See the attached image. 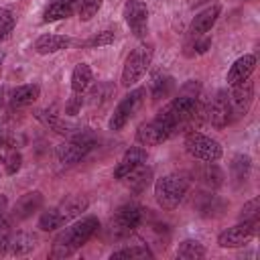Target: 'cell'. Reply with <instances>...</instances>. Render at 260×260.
I'll return each instance as SVG.
<instances>
[{"label": "cell", "mask_w": 260, "mask_h": 260, "mask_svg": "<svg viewBox=\"0 0 260 260\" xmlns=\"http://www.w3.org/2000/svg\"><path fill=\"white\" fill-rule=\"evenodd\" d=\"M4 39H6V37H4V35H0V43H2V41H4Z\"/></svg>", "instance_id": "39"}, {"label": "cell", "mask_w": 260, "mask_h": 260, "mask_svg": "<svg viewBox=\"0 0 260 260\" xmlns=\"http://www.w3.org/2000/svg\"><path fill=\"white\" fill-rule=\"evenodd\" d=\"M254 69H256V57L254 55L248 53V55L238 57L232 63L230 71H228V85H236V83H240L244 79H250V75L254 73Z\"/></svg>", "instance_id": "16"}, {"label": "cell", "mask_w": 260, "mask_h": 260, "mask_svg": "<svg viewBox=\"0 0 260 260\" xmlns=\"http://www.w3.org/2000/svg\"><path fill=\"white\" fill-rule=\"evenodd\" d=\"M185 150L203 162H215L221 158V146L211 136H205L197 130H191L185 134Z\"/></svg>", "instance_id": "5"}, {"label": "cell", "mask_w": 260, "mask_h": 260, "mask_svg": "<svg viewBox=\"0 0 260 260\" xmlns=\"http://www.w3.org/2000/svg\"><path fill=\"white\" fill-rule=\"evenodd\" d=\"M41 205H43V195H41L39 191L26 193V195H22V197L14 203L12 217H14V219H26V217H30L35 211H39Z\"/></svg>", "instance_id": "18"}, {"label": "cell", "mask_w": 260, "mask_h": 260, "mask_svg": "<svg viewBox=\"0 0 260 260\" xmlns=\"http://www.w3.org/2000/svg\"><path fill=\"white\" fill-rule=\"evenodd\" d=\"M219 12H221V6L219 4H211V6L203 8L199 14H195V18L189 24V37L197 39V37H203L205 32H209L211 26L215 24V20L219 18Z\"/></svg>", "instance_id": "14"}, {"label": "cell", "mask_w": 260, "mask_h": 260, "mask_svg": "<svg viewBox=\"0 0 260 260\" xmlns=\"http://www.w3.org/2000/svg\"><path fill=\"white\" fill-rule=\"evenodd\" d=\"M175 89V81L171 75H160L156 73L150 81V93H152V100H160V98H169L171 91Z\"/></svg>", "instance_id": "24"}, {"label": "cell", "mask_w": 260, "mask_h": 260, "mask_svg": "<svg viewBox=\"0 0 260 260\" xmlns=\"http://www.w3.org/2000/svg\"><path fill=\"white\" fill-rule=\"evenodd\" d=\"M232 175H234V179H236L238 183L246 181L248 175H250V156L238 154V156L234 158V162H232Z\"/></svg>", "instance_id": "28"}, {"label": "cell", "mask_w": 260, "mask_h": 260, "mask_svg": "<svg viewBox=\"0 0 260 260\" xmlns=\"http://www.w3.org/2000/svg\"><path fill=\"white\" fill-rule=\"evenodd\" d=\"M201 2H205V0H193V4H201Z\"/></svg>", "instance_id": "38"}, {"label": "cell", "mask_w": 260, "mask_h": 260, "mask_svg": "<svg viewBox=\"0 0 260 260\" xmlns=\"http://www.w3.org/2000/svg\"><path fill=\"white\" fill-rule=\"evenodd\" d=\"M91 148H93V138H91V134L79 130V132L73 134L67 142H63V144L57 146V158H59L63 165H75V162H79Z\"/></svg>", "instance_id": "7"}, {"label": "cell", "mask_w": 260, "mask_h": 260, "mask_svg": "<svg viewBox=\"0 0 260 260\" xmlns=\"http://www.w3.org/2000/svg\"><path fill=\"white\" fill-rule=\"evenodd\" d=\"M124 18L136 39H144L148 32V8L140 0H128L124 4Z\"/></svg>", "instance_id": "13"}, {"label": "cell", "mask_w": 260, "mask_h": 260, "mask_svg": "<svg viewBox=\"0 0 260 260\" xmlns=\"http://www.w3.org/2000/svg\"><path fill=\"white\" fill-rule=\"evenodd\" d=\"M81 104H83V93H71V98H69V104H67L65 112H67L69 116H75V114L79 112Z\"/></svg>", "instance_id": "36"}, {"label": "cell", "mask_w": 260, "mask_h": 260, "mask_svg": "<svg viewBox=\"0 0 260 260\" xmlns=\"http://www.w3.org/2000/svg\"><path fill=\"white\" fill-rule=\"evenodd\" d=\"M258 213H260V197H254V199H250V201L242 207L240 217H242L244 221H258Z\"/></svg>", "instance_id": "31"}, {"label": "cell", "mask_w": 260, "mask_h": 260, "mask_svg": "<svg viewBox=\"0 0 260 260\" xmlns=\"http://www.w3.org/2000/svg\"><path fill=\"white\" fill-rule=\"evenodd\" d=\"M197 175H199V179H201L205 185H209V187H217V185L221 183V173L217 171V167H215L213 162H207L205 169H199V171H197Z\"/></svg>", "instance_id": "29"}, {"label": "cell", "mask_w": 260, "mask_h": 260, "mask_svg": "<svg viewBox=\"0 0 260 260\" xmlns=\"http://www.w3.org/2000/svg\"><path fill=\"white\" fill-rule=\"evenodd\" d=\"M256 228H258V221H242V223H238L234 228L223 230L217 236V244L221 248H240V246H246L256 236Z\"/></svg>", "instance_id": "12"}, {"label": "cell", "mask_w": 260, "mask_h": 260, "mask_svg": "<svg viewBox=\"0 0 260 260\" xmlns=\"http://www.w3.org/2000/svg\"><path fill=\"white\" fill-rule=\"evenodd\" d=\"M71 45L69 37L63 35H41L35 43V51L39 55H49V53H57L61 49H67Z\"/></svg>", "instance_id": "20"}, {"label": "cell", "mask_w": 260, "mask_h": 260, "mask_svg": "<svg viewBox=\"0 0 260 260\" xmlns=\"http://www.w3.org/2000/svg\"><path fill=\"white\" fill-rule=\"evenodd\" d=\"M45 126H49L51 130H55V132H59V134H65V136H73V134H77L79 132V128L77 126H73V124H69V122H65L63 118H59L57 114H53V112H47V110H39L37 114H35Z\"/></svg>", "instance_id": "21"}, {"label": "cell", "mask_w": 260, "mask_h": 260, "mask_svg": "<svg viewBox=\"0 0 260 260\" xmlns=\"http://www.w3.org/2000/svg\"><path fill=\"white\" fill-rule=\"evenodd\" d=\"M8 238H10V223L4 217H0V256H6Z\"/></svg>", "instance_id": "34"}, {"label": "cell", "mask_w": 260, "mask_h": 260, "mask_svg": "<svg viewBox=\"0 0 260 260\" xmlns=\"http://www.w3.org/2000/svg\"><path fill=\"white\" fill-rule=\"evenodd\" d=\"M152 55H154V47L150 43H140L128 57L122 69V85L124 87H132L134 83H138L142 79V75L146 73V69L152 63Z\"/></svg>", "instance_id": "4"}, {"label": "cell", "mask_w": 260, "mask_h": 260, "mask_svg": "<svg viewBox=\"0 0 260 260\" xmlns=\"http://www.w3.org/2000/svg\"><path fill=\"white\" fill-rule=\"evenodd\" d=\"M116 39V32L114 30H110V28H106V30H102V32H98L95 37H91L85 45L87 47H91V49H98V47H104V45H110L112 41Z\"/></svg>", "instance_id": "32"}, {"label": "cell", "mask_w": 260, "mask_h": 260, "mask_svg": "<svg viewBox=\"0 0 260 260\" xmlns=\"http://www.w3.org/2000/svg\"><path fill=\"white\" fill-rule=\"evenodd\" d=\"M244 2H246V0H244Z\"/></svg>", "instance_id": "40"}, {"label": "cell", "mask_w": 260, "mask_h": 260, "mask_svg": "<svg viewBox=\"0 0 260 260\" xmlns=\"http://www.w3.org/2000/svg\"><path fill=\"white\" fill-rule=\"evenodd\" d=\"M79 2L81 0H51L43 12V20L45 22H55L61 18L71 16L73 12L79 10Z\"/></svg>", "instance_id": "17"}, {"label": "cell", "mask_w": 260, "mask_h": 260, "mask_svg": "<svg viewBox=\"0 0 260 260\" xmlns=\"http://www.w3.org/2000/svg\"><path fill=\"white\" fill-rule=\"evenodd\" d=\"M91 83V69L87 63H77L73 73H71V91L73 93H83Z\"/></svg>", "instance_id": "23"}, {"label": "cell", "mask_w": 260, "mask_h": 260, "mask_svg": "<svg viewBox=\"0 0 260 260\" xmlns=\"http://www.w3.org/2000/svg\"><path fill=\"white\" fill-rule=\"evenodd\" d=\"M150 177H152V173H150V169H146L144 165H140L138 169H134L124 181H128V185H130V189L132 191H136V193H140L142 189H146V185L150 183Z\"/></svg>", "instance_id": "25"}, {"label": "cell", "mask_w": 260, "mask_h": 260, "mask_svg": "<svg viewBox=\"0 0 260 260\" xmlns=\"http://www.w3.org/2000/svg\"><path fill=\"white\" fill-rule=\"evenodd\" d=\"M6 211H8V199L0 193V217H4V215H6Z\"/></svg>", "instance_id": "37"}, {"label": "cell", "mask_w": 260, "mask_h": 260, "mask_svg": "<svg viewBox=\"0 0 260 260\" xmlns=\"http://www.w3.org/2000/svg\"><path fill=\"white\" fill-rule=\"evenodd\" d=\"M12 28H14V16H12V12L6 10V8H0V35L8 37Z\"/></svg>", "instance_id": "33"}, {"label": "cell", "mask_w": 260, "mask_h": 260, "mask_svg": "<svg viewBox=\"0 0 260 260\" xmlns=\"http://www.w3.org/2000/svg\"><path fill=\"white\" fill-rule=\"evenodd\" d=\"M177 256L183 258V260H197V258H203L205 256V248L197 240H185V242L179 244Z\"/></svg>", "instance_id": "26"}, {"label": "cell", "mask_w": 260, "mask_h": 260, "mask_svg": "<svg viewBox=\"0 0 260 260\" xmlns=\"http://www.w3.org/2000/svg\"><path fill=\"white\" fill-rule=\"evenodd\" d=\"M35 248H37V238L32 234L18 232V234H14V236L8 238L6 254H10V256H24V254L32 252Z\"/></svg>", "instance_id": "19"}, {"label": "cell", "mask_w": 260, "mask_h": 260, "mask_svg": "<svg viewBox=\"0 0 260 260\" xmlns=\"http://www.w3.org/2000/svg\"><path fill=\"white\" fill-rule=\"evenodd\" d=\"M187 191H189V181L183 175H165V177L156 179V183H154L156 203L169 211L179 207V203L185 199Z\"/></svg>", "instance_id": "3"}, {"label": "cell", "mask_w": 260, "mask_h": 260, "mask_svg": "<svg viewBox=\"0 0 260 260\" xmlns=\"http://www.w3.org/2000/svg\"><path fill=\"white\" fill-rule=\"evenodd\" d=\"M144 162H146V150L140 148V146H130V148L122 154L118 167L114 169V179L124 181L134 169H138V167L144 165Z\"/></svg>", "instance_id": "15"}, {"label": "cell", "mask_w": 260, "mask_h": 260, "mask_svg": "<svg viewBox=\"0 0 260 260\" xmlns=\"http://www.w3.org/2000/svg\"><path fill=\"white\" fill-rule=\"evenodd\" d=\"M85 209H87V199L85 197H67L61 203H57L55 207L41 213L39 228L45 230V232L63 228L65 223H69L71 219L81 215V211H85Z\"/></svg>", "instance_id": "2"}, {"label": "cell", "mask_w": 260, "mask_h": 260, "mask_svg": "<svg viewBox=\"0 0 260 260\" xmlns=\"http://www.w3.org/2000/svg\"><path fill=\"white\" fill-rule=\"evenodd\" d=\"M144 95H146V89H144V87H136V89H132L130 93H126V95L120 100V104L116 106V110H114V114H112V118H110V130H114V132L122 130V128L126 126V122H128V120L136 114V110L140 108Z\"/></svg>", "instance_id": "8"}, {"label": "cell", "mask_w": 260, "mask_h": 260, "mask_svg": "<svg viewBox=\"0 0 260 260\" xmlns=\"http://www.w3.org/2000/svg\"><path fill=\"white\" fill-rule=\"evenodd\" d=\"M4 162H6V171L10 173V175H14L18 169H20V162H22V156H20V152H16V150H12L10 154H6V158H4Z\"/></svg>", "instance_id": "35"}, {"label": "cell", "mask_w": 260, "mask_h": 260, "mask_svg": "<svg viewBox=\"0 0 260 260\" xmlns=\"http://www.w3.org/2000/svg\"><path fill=\"white\" fill-rule=\"evenodd\" d=\"M173 134H171V128L167 126V122L162 118H154L150 122H144L138 126L136 130V140L138 144L142 146H156V144H162L165 140H169Z\"/></svg>", "instance_id": "10"}, {"label": "cell", "mask_w": 260, "mask_h": 260, "mask_svg": "<svg viewBox=\"0 0 260 260\" xmlns=\"http://www.w3.org/2000/svg\"><path fill=\"white\" fill-rule=\"evenodd\" d=\"M100 228V219L93 217V215H87V217H81L73 223H69L67 228H63L57 238L53 240V250H51V256L53 258H65V256H71L75 250H79Z\"/></svg>", "instance_id": "1"}, {"label": "cell", "mask_w": 260, "mask_h": 260, "mask_svg": "<svg viewBox=\"0 0 260 260\" xmlns=\"http://www.w3.org/2000/svg\"><path fill=\"white\" fill-rule=\"evenodd\" d=\"M205 120L215 128H225L228 124L234 122V114L225 91H217L215 98L205 106Z\"/></svg>", "instance_id": "11"}, {"label": "cell", "mask_w": 260, "mask_h": 260, "mask_svg": "<svg viewBox=\"0 0 260 260\" xmlns=\"http://www.w3.org/2000/svg\"><path fill=\"white\" fill-rule=\"evenodd\" d=\"M230 93H228V100H230V108H232V114H234V120L236 118H242L248 114L252 102H254V81L250 79H244L236 85H230Z\"/></svg>", "instance_id": "9"}, {"label": "cell", "mask_w": 260, "mask_h": 260, "mask_svg": "<svg viewBox=\"0 0 260 260\" xmlns=\"http://www.w3.org/2000/svg\"><path fill=\"white\" fill-rule=\"evenodd\" d=\"M41 89L37 83H26V85H18L12 93H10V106L12 108H24L30 106L37 98H39Z\"/></svg>", "instance_id": "22"}, {"label": "cell", "mask_w": 260, "mask_h": 260, "mask_svg": "<svg viewBox=\"0 0 260 260\" xmlns=\"http://www.w3.org/2000/svg\"><path fill=\"white\" fill-rule=\"evenodd\" d=\"M144 219V209L138 205V203H124L122 207H118L116 215L112 217V234L116 238H124V236H130L136 228H140Z\"/></svg>", "instance_id": "6"}, {"label": "cell", "mask_w": 260, "mask_h": 260, "mask_svg": "<svg viewBox=\"0 0 260 260\" xmlns=\"http://www.w3.org/2000/svg\"><path fill=\"white\" fill-rule=\"evenodd\" d=\"M118 258H136V260H144V258H152V252L146 246H130V248H122L118 252H112V260Z\"/></svg>", "instance_id": "27"}, {"label": "cell", "mask_w": 260, "mask_h": 260, "mask_svg": "<svg viewBox=\"0 0 260 260\" xmlns=\"http://www.w3.org/2000/svg\"><path fill=\"white\" fill-rule=\"evenodd\" d=\"M102 2L104 0H81L79 2V10H77L79 18L81 20H91L98 14V10L102 8Z\"/></svg>", "instance_id": "30"}]
</instances>
